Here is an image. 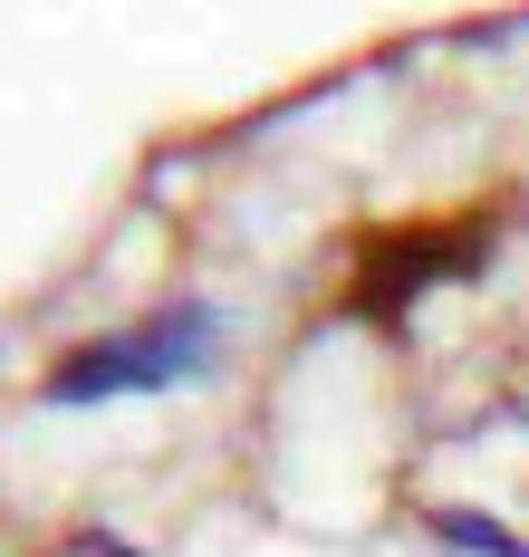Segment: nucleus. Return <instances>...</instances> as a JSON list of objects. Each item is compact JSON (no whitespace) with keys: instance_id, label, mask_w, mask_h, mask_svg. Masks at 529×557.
Segmentation results:
<instances>
[{"instance_id":"f257e3e1","label":"nucleus","mask_w":529,"mask_h":557,"mask_svg":"<svg viewBox=\"0 0 529 557\" xmlns=\"http://www.w3.org/2000/svg\"><path fill=\"white\" fill-rule=\"evenodd\" d=\"M202 356H212V318L202 308H164L145 327H116V336H97V346H77L59 375H49V404H107V394L183 385Z\"/></svg>"},{"instance_id":"f03ea898","label":"nucleus","mask_w":529,"mask_h":557,"mask_svg":"<svg viewBox=\"0 0 529 557\" xmlns=\"http://www.w3.org/2000/svg\"><path fill=\"white\" fill-rule=\"evenodd\" d=\"M471 260H481V231H453V240H376V260L356 270V308H366V318H395L414 288L463 278Z\"/></svg>"},{"instance_id":"7ed1b4c3","label":"nucleus","mask_w":529,"mask_h":557,"mask_svg":"<svg viewBox=\"0 0 529 557\" xmlns=\"http://www.w3.org/2000/svg\"><path fill=\"white\" fill-rule=\"evenodd\" d=\"M433 529H443L453 548H481V557H529L520 539H501V529H481V519H433Z\"/></svg>"}]
</instances>
